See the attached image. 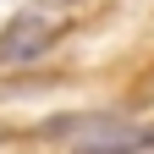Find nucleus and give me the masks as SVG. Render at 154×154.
Wrapping results in <instances>:
<instances>
[{"label": "nucleus", "instance_id": "nucleus-1", "mask_svg": "<svg viewBox=\"0 0 154 154\" xmlns=\"http://www.w3.org/2000/svg\"><path fill=\"white\" fill-rule=\"evenodd\" d=\"M50 132H83V143L72 154H143L154 149V132L149 127H132V121H105V116H61L50 121Z\"/></svg>", "mask_w": 154, "mask_h": 154}, {"label": "nucleus", "instance_id": "nucleus-2", "mask_svg": "<svg viewBox=\"0 0 154 154\" xmlns=\"http://www.w3.org/2000/svg\"><path fill=\"white\" fill-rule=\"evenodd\" d=\"M50 44H55V22L44 11H22L0 33V61H33V55H44Z\"/></svg>", "mask_w": 154, "mask_h": 154}]
</instances>
